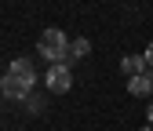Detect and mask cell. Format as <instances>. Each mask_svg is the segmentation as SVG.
<instances>
[{
  "label": "cell",
  "mask_w": 153,
  "mask_h": 131,
  "mask_svg": "<svg viewBox=\"0 0 153 131\" xmlns=\"http://www.w3.org/2000/svg\"><path fill=\"white\" fill-rule=\"evenodd\" d=\"M29 109H33V113H44V95H40V91H29Z\"/></svg>",
  "instance_id": "cell-8"
},
{
  "label": "cell",
  "mask_w": 153,
  "mask_h": 131,
  "mask_svg": "<svg viewBox=\"0 0 153 131\" xmlns=\"http://www.w3.org/2000/svg\"><path fill=\"white\" fill-rule=\"evenodd\" d=\"M44 91H51V95H66V91L73 87V69L62 62V66H48V73H44Z\"/></svg>",
  "instance_id": "cell-2"
},
{
  "label": "cell",
  "mask_w": 153,
  "mask_h": 131,
  "mask_svg": "<svg viewBox=\"0 0 153 131\" xmlns=\"http://www.w3.org/2000/svg\"><path fill=\"white\" fill-rule=\"evenodd\" d=\"M88 55H91V40H88V36H76V40H69V55H66V62L88 58Z\"/></svg>",
  "instance_id": "cell-7"
},
{
  "label": "cell",
  "mask_w": 153,
  "mask_h": 131,
  "mask_svg": "<svg viewBox=\"0 0 153 131\" xmlns=\"http://www.w3.org/2000/svg\"><path fill=\"white\" fill-rule=\"evenodd\" d=\"M128 91H131L135 98L149 95V91H153V73H139V77H131V80H128Z\"/></svg>",
  "instance_id": "cell-6"
},
{
  "label": "cell",
  "mask_w": 153,
  "mask_h": 131,
  "mask_svg": "<svg viewBox=\"0 0 153 131\" xmlns=\"http://www.w3.org/2000/svg\"><path fill=\"white\" fill-rule=\"evenodd\" d=\"M7 73H11V77H18V80H22L29 91H33L36 84H40V73H36V69H33V62H29V58H22V55H18V58H11Z\"/></svg>",
  "instance_id": "cell-3"
},
{
  "label": "cell",
  "mask_w": 153,
  "mask_h": 131,
  "mask_svg": "<svg viewBox=\"0 0 153 131\" xmlns=\"http://www.w3.org/2000/svg\"><path fill=\"white\" fill-rule=\"evenodd\" d=\"M146 117H149V124H153V102H149V109H146Z\"/></svg>",
  "instance_id": "cell-10"
},
{
  "label": "cell",
  "mask_w": 153,
  "mask_h": 131,
  "mask_svg": "<svg viewBox=\"0 0 153 131\" xmlns=\"http://www.w3.org/2000/svg\"><path fill=\"white\" fill-rule=\"evenodd\" d=\"M120 73L128 80L139 77V73H146V58H142V55H124V58H120Z\"/></svg>",
  "instance_id": "cell-5"
},
{
  "label": "cell",
  "mask_w": 153,
  "mask_h": 131,
  "mask_svg": "<svg viewBox=\"0 0 153 131\" xmlns=\"http://www.w3.org/2000/svg\"><path fill=\"white\" fill-rule=\"evenodd\" d=\"M142 58H146V66L153 69V40H149V47H146V55H142Z\"/></svg>",
  "instance_id": "cell-9"
},
{
  "label": "cell",
  "mask_w": 153,
  "mask_h": 131,
  "mask_svg": "<svg viewBox=\"0 0 153 131\" xmlns=\"http://www.w3.org/2000/svg\"><path fill=\"white\" fill-rule=\"evenodd\" d=\"M0 95H4V98H11V102H26V98H29V87L18 80V77L4 73V77H0Z\"/></svg>",
  "instance_id": "cell-4"
},
{
  "label": "cell",
  "mask_w": 153,
  "mask_h": 131,
  "mask_svg": "<svg viewBox=\"0 0 153 131\" xmlns=\"http://www.w3.org/2000/svg\"><path fill=\"white\" fill-rule=\"evenodd\" d=\"M36 55L40 58H48V66H62L66 55H69V36L62 29H44L40 40H36ZM69 66V62H66Z\"/></svg>",
  "instance_id": "cell-1"
}]
</instances>
